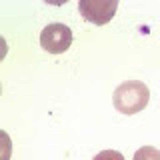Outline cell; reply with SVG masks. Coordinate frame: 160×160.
Returning <instances> with one entry per match:
<instances>
[{
  "label": "cell",
  "mask_w": 160,
  "mask_h": 160,
  "mask_svg": "<svg viewBox=\"0 0 160 160\" xmlns=\"http://www.w3.org/2000/svg\"><path fill=\"white\" fill-rule=\"evenodd\" d=\"M72 44V30L66 24H48L46 28L40 32V46L50 54H62L66 52Z\"/></svg>",
  "instance_id": "3"
},
{
  "label": "cell",
  "mask_w": 160,
  "mask_h": 160,
  "mask_svg": "<svg viewBox=\"0 0 160 160\" xmlns=\"http://www.w3.org/2000/svg\"><path fill=\"white\" fill-rule=\"evenodd\" d=\"M150 90L140 80H126L114 90V108L122 114H136L148 106Z\"/></svg>",
  "instance_id": "1"
},
{
  "label": "cell",
  "mask_w": 160,
  "mask_h": 160,
  "mask_svg": "<svg viewBox=\"0 0 160 160\" xmlns=\"http://www.w3.org/2000/svg\"><path fill=\"white\" fill-rule=\"evenodd\" d=\"M132 160H160V150L154 146H142L134 152Z\"/></svg>",
  "instance_id": "4"
},
{
  "label": "cell",
  "mask_w": 160,
  "mask_h": 160,
  "mask_svg": "<svg viewBox=\"0 0 160 160\" xmlns=\"http://www.w3.org/2000/svg\"><path fill=\"white\" fill-rule=\"evenodd\" d=\"M118 8V0H80L78 12L86 22L102 26L112 20L114 12Z\"/></svg>",
  "instance_id": "2"
},
{
  "label": "cell",
  "mask_w": 160,
  "mask_h": 160,
  "mask_svg": "<svg viewBox=\"0 0 160 160\" xmlns=\"http://www.w3.org/2000/svg\"><path fill=\"white\" fill-rule=\"evenodd\" d=\"M92 160H126V158H124L118 150H102V152H98Z\"/></svg>",
  "instance_id": "5"
}]
</instances>
